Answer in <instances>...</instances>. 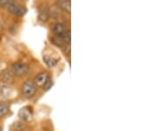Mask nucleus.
<instances>
[{
  "label": "nucleus",
  "mask_w": 158,
  "mask_h": 131,
  "mask_svg": "<svg viewBox=\"0 0 158 131\" xmlns=\"http://www.w3.org/2000/svg\"><path fill=\"white\" fill-rule=\"evenodd\" d=\"M0 131H3V129H2V128L0 127Z\"/></svg>",
  "instance_id": "nucleus-16"
},
{
  "label": "nucleus",
  "mask_w": 158,
  "mask_h": 131,
  "mask_svg": "<svg viewBox=\"0 0 158 131\" xmlns=\"http://www.w3.org/2000/svg\"><path fill=\"white\" fill-rule=\"evenodd\" d=\"M6 9L10 14L16 16V17H23L27 11V9L26 6L15 3V2H11L10 4H8L6 6Z\"/></svg>",
  "instance_id": "nucleus-4"
},
{
  "label": "nucleus",
  "mask_w": 158,
  "mask_h": 131,
  "mask_svg": "<svg viewBox=\"0 0 158 131\" xmlns=\"http://www.w3.org/2000/svg\"><path fill=\"white\" fill-rule=\"evenodd\" d=\"M53 85V82H52V79H49L47 83H46V85L42 88H43V90H45V91H48V90H49L51 88V86Z\"/></svg>",
  "instance_id": "nucleus-15"
},
{
  "label": "nucleus",
  "mask_w": 158,
  "mask_h": 131,
  "mask_svg": "<svg viewBox=\"0 0 158 131\" xmlns=\"http://www.w3.org/2000/svg\"><path fill=\"white\" fill-rule=\"evenodd\" d=\"M56 6L62 11L70 14L71 11V1L70 0H56Z\"/></svg>",
  "instance_id": "nucleus-8"
},
{
  "label": "nucleus",
  "mask_w": 158,
  "mask_h": 131,
  "mask_svg": "<svg viewBox=\"0 0 158 131\" xmlns=\"http://www.w3.org/2000/svg\"><path fill=\"white\" fill-rule=\"evenodd\" d=\"M49 79H50L49 73L46 72V71H42V72H40L39 74L36 75V77L34 78V82L37 87H43Z\"/></svg>",
  "instance_id": "nucleus-6"
},
{
  "label": "nucleus",
  "mask_w": 158,
  "mask_h": 131,
  "mask_svg": "<svg viewBox=\"0 0 158 131\" xmlns=\"http://www.w3.org/2000/svg\"><path fill=\"white\" fill-rule=\"evenodd\" d=\"M66 30H68V29H67L66 25L64 23L56 22L51 26V31L55 35L62 34L63 32H65Z\"/></svg>",
  "instance_id": "nucleus-10"
},
{
  "label": "nucleus",
  "mask_w": 158,
  "mask_h": 131,
  "mask_svg": "<svg viewBox=\"0 0 158 131\" xmlns=\"http://www.w3.org/2000/svg\"><path fill=\"white\" fill-rule=\"evenodd\" d=\"M51 16L50 7L47 4H40L38 6V19L42 22H47Z\"/></svg>",
  "instance_id": "nucleus-5"
},
{
  "label": "nucleus",
  "mask_w": 158,
  "mask_h": 131,
  "mask_svg": "<svg viewBox=\"0 0 158 131\" xmlns=\"http://www.w3.org/2000/svg\"><path fill=\"white\" fill-rule=\"evenodd\" d=\"M23 1H27V0H23Z\"/></svg>",
  "instance_id": "nucleus-17"
},
{
  "label": "nucleus",
  "mask_w": 158,
  "mask_h": 131,
  "mask_svg": "<svg viewBox=\"0 0 158 131\" xmlns=\"http://www.w3.org/2000/svg\"><path fill=\"white\" fill-rule=\"evenodd\" d=\"M42 59H43V63H45L48 68L56 67L58 64V62H59L57 58H55V57L48 56V55H44L43 57H42Z\"/></svg>",
  "instance_id": "nucleus-11"
},
{
  "label": "nucleus",
  "mask_w": 158,
  "mask_h": 131,
  "mask_svg": "<svg viewBox=\"0 0 158 131\" xmlns=\"http://www.w3.org/2000/svg\"><path fill=\"white\" fill-rule=\"evenodd\" d=\"M9 113V106L8 104L4 101L0 102V118L5 117Z\"/></svg>",
  "instance_id": "nucleus-12"
},
{
  "label": "nucleus",
  "mask_w": 158,
  "mask_h": 131,
  "mask_svg": "<svg viewBox=\"0 0 158 131\" xmlns=\"http://www.w3.org/2000/svg\"><path fill=\"white\" fill-rule=\"evenodd\" d=\"M26 126H25V123L23 122L22 120L21 121H18L16 123H14L13 126H12V129H13V131H23L25 129Z\"/></svg>",
  "instance_id": "nucleus-13"
},
{
  "label": "nucleus",
  "mask_w": 158,
  "mask_h": 131,
  "mask_svg": "<svg viewBox=\"0 0 158 131\" xmlns=\"http://www.w3.org/2000/svg\"><path fill=\"white\" fill-rule=\"evenodd\" d=\"M11 2H14V0H0V7H6Z\"/></svg>",
  "instance_id": "nucleus-14"
},
{
  "label": "nucleus",
  "mask_w": 158,
  "mask_h": 131,
  "mask_svg": "<svg viewBox=\"0 0 158 131\" xmlns=\"http://www.w3.org/2000/svg\"><path fill=\"white\" fill-rule=\"evenodd\" d=\"M34 115L33 108L30 107H24L19 112V117L22 121H29L32 120Z\"/></svg>",
  "instance_id": "nucleus-7"
},
{
  "label": "nucleus",
  "mask_w": 158,
  "mask_h": 131,
  "mask_svg": "<svg viewBox=\"0 0 158 131\" xmlns=\"http://www.w3.org/2000/svg\"><path fill=\"white\" fill-rule=\"evenodd\" d=\"M30 67L27 63H22V62H17L11 64V72L14 77L17 78H23L29 72Z\"/></svg>",
  "instance_id": "nucleus-3"
},
{
  "label": "nucleus",
  "mask_w": 158,
  "mask_h": 131,
  "mask_svg": "<svg viewBox=\"0 0 158 131\" xmlns=\"http://www.w3.org/2000/svg\"><path fill=\"white\" fill-rule=\"evenodd\" d=\"M70 40H71V37H70L69 29L66 30L62 34L54 35L52 37V42L60 48H65V47L70 46Z\"/></svg>",
  "instance_id": "nucleus-2"
},
{
  "label": "nucleus",
  "mask_w": 158,
  "mask_h": 131,
  "mask_svg": "<svg viewBox=\"0 0 158 131\" xmlns=\"http://www.w3.org/2000/svg\"><path fill=\"white\" fill-rule=\"evenodd\" d=\"M0 79L1 81L6 84V85H9V84H12L14 81V76L12 75L11 70H4L1 74H0Z\"/></svg>",
  "instance_id": "nucleus-9"
},
{
  "label": "nucleus",
  "mask_w": 158,
  "mask_h": 131,
  "mask_svg": "<svg viewBox=\"0 0 158 131\" xmlns=\"http://www.w3.org/2000/svg\"><path fill=\"white\" fill-rule=\"evenodd\" d=\"M38 87L34 84V80L28 79L25 81L21 85L20 87V91L24 97L26 99H32L35 96L37 92Z\"/></svg>",
  "instance_id": "nucleus-1"
}]
</instances>
